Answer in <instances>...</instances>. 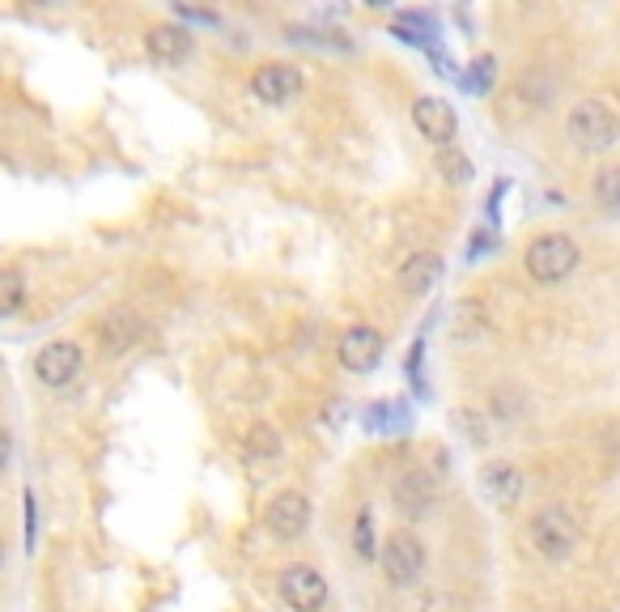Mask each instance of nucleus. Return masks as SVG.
Wrapping results in <instances>:
<instances>
[{"label":"nucleus","mask_w":620,"mask_h":612,"mask_svg":"<svg viewBox=\"0 0 620 612\" xmlns=\"http://www.w3.org/2000/svg\"><path fill=\"white\" fill-rule=\"evenodd\" d=\"M412 124H417V133L430 140V145H438V149L455 145L459 115L446 98H417V103H412Z\"/></svg>","instance_id":"obj_12"},{"label":"nucleus","mask_w":620,"mask_h":612,"mask_svg":"<svg viewBox=\"0 0 620 612\" xmlns=\"http://www.w3.org/2000/svg\"><path fill=\"white\" fill-rule=\"evenodd\" d=\"M281 600L294 612H324L327 579L315 566H285L281 570Z\"/></svg>","instance_id":"obj_7"},{"label":"nucleus","mask_w":620,"mask_h":612,"mask_svg":"<svg viewBox=\"0 0 620 612\" xmlns=\"http://www.w3.org/2000/svg\"><path fill=\"white\" fill-rule=\"evenodd\" d=\"M578 243L569 239V234H539V239H532V247L523 251V264H527V273H532V281H539V285H557V281H566L574 268H578Z\"/></svg>","instance_id":"obj_3"},{"label":"nucleus","mask_w":620,"mask_h":612,"mask_svg":"<svg viewBox=\"0 0 620 612\" xmlns=\"http://www.w3.org/2000/svg\"><path fill=\"white\" fill-rule=\"evenodd\" d=\"M378 557H382V574L391 587H412L425 574V545L412 531H391Z\"/></svg>","instance_id":"obj_5"},{"label":"nucleus","mask_w":620,"mask_h":612,"mask_svg":"<svg viewBox=\"0 0 620 612\" xmlns=\"http://www.w3.org/2000/svg\"><path fill=\"white\" fill-rule=\"evenodd\" d=\"M22 306H27V281H22L18 268H4L0 273V315L13 319Z\"/></svg>","instance_id":"obj_15"},{"label":"nucleus","mask_w":620,"mask_h":612,"mask_svg":"<svg viewBox=\"0 0 620 612\" xmlns=\"http://www.w3.org/2000/svg\"><path fill=\"white\" fill-rule=\"evenodd\" d=\"M302 68L290 64V60H269V64H260L255 73H251V94L264 103V107H290L297 94H302Z\"/></svg>","instance_id":"obj_6"},{"label":"nucleus","mask_w":620,"mask_h":612,"mask_svg":"<svg viewBox=\"0 0 620 612\" xmlns=\"http://www.w3.org/2000/svg\"><path fill=\"white\" fill-rule=\"evenodd\" d=\"M264 524H269V531L276 540H297L302 531L311 528V498L294 494V489L276 494L269 502V510H264Z\"/></svg>","instance_id":"obj_11"},{"label":"nucleus","mask_w":620,"mask_h":612,"mask_svg":"<svg viewBox=\"0 0 620 612\" xmlns=\"http://www.w3.org/2000/svg\"><path fill=\"white\" fill-rule=\"evenodd\" d=\"M145 48L158 64H183L191 56V30L179 27V22H158V27L145 34Z\"/></svg>","instance_id":"obj_14"},{"label":"nucleus","mask_w":620,"mask_h":612,"mask_svg":"<svg viewBox=\"0 0 620 612\" xmlns=\"http://www.w3.org/2000/svg\"><path fill=\"white\" fill-rule=\"evenodd\" d=\"M353 540H357V553L366 561H375V536H370V510L357 515V528H353Z\"/></svg>","instance_id":"obj_19"},{"label":"nucleus","mask_w":620,"mask_h":612,"mask_svg":"<svg viewBox=\"0 0 620 612\" xmlns=\"http://www.w3.org/2000/svg\"><path fill=\"white\" fill-rule=\"evenodd\" d=\"M246 455H255V460H276L281 455V434L272 430V425H251L246 430Z\"/></svg>","instance_id":"obj_17"},{"label":"nucleus","mask_w":620,"mask_h":612,"mask_svg":"<svg viewBox=\"0 0 620 612\" xmlns=\"http://www.w3.org/2000/svg\"><path fill=\"white\" fill-rule=\"evenodd\" d=\"M566 137L582 154H608L620 140V115L603 98H582L566 115Z\"/></svg>","instance_id":"obj_2"},{"label":"nucleus","mask_w":620,"mask_h":612,"mask_svg":"<svg viewBox=\"0 0 620 612\" xmlns=\"http://www.w3.org/2000/svg\"><path fill=\"white\" fill-rule=\"evenodd\" d=\"M476 481H481V498L493 510H514L518 498H523V473L514 468L511 460H488L485 468L476 473Z\"/></svg>","instance_id":"obj_10"},{"label":"nucleus","mask_w":620,"mask_h":612,"mask_svg":"<svg viewBox=\"0 0 620 612\" xmlns=\"http://www.w3.org/2000/svg\"><path fill=\"white\" fill-rule=\"evenodd\" d=\"M438 170H442V179H451V183H467V179H472V162H467V154H459L455 145H446V149L438 154Z\"/></svg>","instance_id":"obj_18"},{"label":"nucleus","mask_w":620,"mask_h":612,"mask_svg":"<svg viewBox=\"0 0 620 612\" xmlns=\"http://www.w3.org/2000/svg\"><path fill=\"white\" fill-rule=\"evenodd\" d=\"M582 540V524L569 506H544L527 519V545L544 561H566Z\"/></svg>","instance_id":"obj_1"},{"label":"nucleus","mask_w":620,"mask_h":612,"mask_svg":"<svg viewBox=\"0 0 620 612\" xmlns=\"http://www.w3.org/2000/svg\"><path fill=\"white\" fill-rule=\"evenodd\" d=\"M82 370H85V354L77 340H48L34 354V379L52 391L73 388L82 379Z\"/></svg>","instance_id":"obj_4"},{"label":"nucleus","mask_w":620,"mask_h":612,"mask_svg":"<svg viewBox=\"0 0 620 612\" xmlns=\"http://www.w3.org/2000/svg\"><path fill=\"white\" fill-rule=\"evenodd\" d=\"M336 354H340V366L349 374H370L382 362V333L370 328V324H353L336 340Z\"/></svg>","instance_id":"obj_8"},{"label":"nucleus","mask_w":620,"mask_h":612,"mask_svg":"<svg viewBox=\"0 0 620 612\" xmlns=\"http://www.w3.org/2000/svg\"><path fill=\"white\" fill-rule=\"evenodd\" d=\"M442 273H446V264H442L438 251H417V255H408L404 264H400L396 281H400V289H404L408 298H421V294H430L433 285L442 281Z\"/></svg>","instance_id":"obj_13"},{"label":"nucleus","mask_w":620,"mask_h":612,"mask_svg":"<svg viewBox=\"0 0 620 612\" xmlns=\"http://www.w3.org/2000/svg\"><path fill=\"white\" fill-rule=\"evenodd\" d=\"M591 192H595V200H599V204L608 209V213H620V167L595 170Z\"/></svg>","instance_id":"obj_16"},{"label":"nucleus","mask_w":620,"mask_h":612,"mask_svg":"<svg viewBox=\"0 0 620 612\" xmlns=\"http://www.w3.org/2000/svg\"><path fill=\"white\" fill-rule=\"evenodd\" d=\"M391 498H396V506L404 510L408 519H425L438 506V481L425 468H404L391 481Z\"/></svg>","instance_id":"obj_9"}]
</instances>
